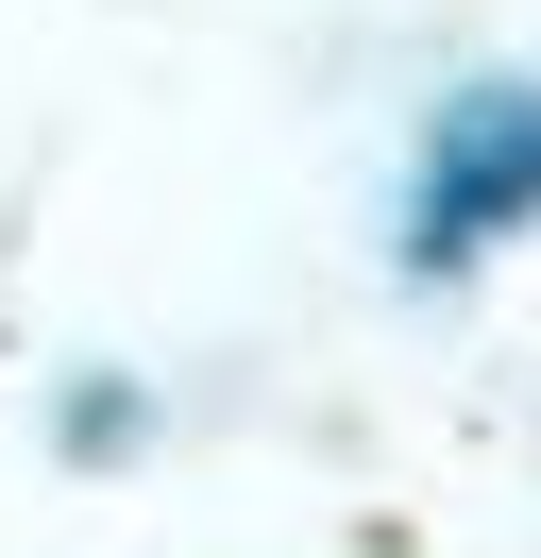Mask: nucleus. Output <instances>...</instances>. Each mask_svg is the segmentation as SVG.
<instances>
[{"instance_id": "nucleus-1", "label": "nucleus", "mask_w": 541, "mask_h": 558, "mask_svg": "<svg viewBox=\"0 0 541 558\" xmlns=\"http://www.w3.org/2000/svg\"><path fill=\"white\" fill-rule=\"evenodd\" d=\"M541 238V69H491L423 119V186H406V254L473 271V254Z\"/></svg>"}]
</instances>
